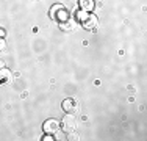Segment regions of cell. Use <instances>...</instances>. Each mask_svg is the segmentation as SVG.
<instances>
[{"label":"cell","instance_id":"cell-1","mask_svg":"<svg viewBox=\"0 0 147 141\" xmlns=\"http://www.w3.org/2000/svg\"><path fill=\"white\" fill-rule=\"evenodd\" d=\"M59 125L63 127V130H64L66 133L74 132L75 127H77V118L72 115V113H67V115L63 118V121H61V124H59Z\"/></svg>","mask_w":147,"mask_h":141},{"label":"cell","instance_id":"cell-2","mask_svg":"<svg viewBox=\"0 0 147 141\" xmlns=\"http://www.w3.org/2000/svg\"><path fill=\"white\" fill-rule=\"evenodd\" d=\"M59 122L57 121V119H47V121L44 122V125H42V129H44V132L45 133H50V135H53L57 130H59Z\"/></svg>","mask_w":147,"mask_h":141},{"label":"cell","instance_id":"cell-3","mask_svg":"<svg viewBox=\"0 0 147 141\" xmlns=\"http://www.w3.org/2000/svg\"><path fill=\"white\" fill-rule=\"evenodd\" d=\"M63 111H66V113H74L77 110V100L75 99H72V97H67L66 100H63Z\"/></svg>","mask_w":147,"mask_h":141},{"label":"cell","instance_id":"cell-4","mask_svg":"<svg viewBox=\"0 0 147 141\" xmlns=\"http://www.w3.org/2000/svg\"><path fill=\"white\" fill-rule=\"evenodd\" d=\"M97 22H99V20H97V16L89 14V17L85 20V22H83V27H85L86 30H94V28L97 27Z\"/></svg>","mask_w":147,"mask_h":141},{"label":"cell","instance_id":"cell-5","mask_svg":"<svg viewBox=\"0 0 147 141\" xmlns=\"http://www.w3.org/2000/svg\"><path fill=\"white\" fill-rule=\"evenodd\" d=\"M78 5H80V9L91 13L96 6V3H94V0H78Z\"/></svg>","mask_w":147,"mask_h":141},{"label":"cell","instance_id":"cell-6","mask_svg":"<svg viewBox=\"0 0 147 141\" xmlns=\"http://www.w3.org/2000/svg\"><path fill=\"white\" fill-rule=\"evenodd\" d=\"M55 19H58L59 22H64V20L69 19V13L66 8H59L57 13H55Z\"/></svg>","mask_w":147,"mask_h":141},{"label":"cell","instance_id":"cell-7","mask_svg":"<svg viewBox=\"0 0 147 141\" xmlns=\"http://www.w3.org/2000/svg\"><path fill=\"white\" fill-rule=\"evenodd\" d=\"M59 28L64 30V31H71V30H74V22L71 19L64 20V22H59Z\"/></svg>","mask_w":147,"mask_h":141},{"label":"cell","instance_id":"cell-8","mask_svg":"<svg viewBox=\"0 0 147 141\" xmlns=\"http://www.w3.org/2000/svg\"><path fill=\"white\" fill-rule=\"evenodd\" d=\"M9 79H11V70L6 69V68L0 69V82H6Z\"/></svg>","mask_w":147,"mask_h":141},{"label":"cell","instance_id":"cell-9","mask_svg":"<svg viewBox=\"0 0 147 141\" xmlns=\"http://www.w3.org/2000/svg\"><path fill=\"white\" fill-rule=\"evenodd\" d=\"M75 17L80 20V22H85V20L89 17V13H88V11H83V9H80V11L75 13Z\"/></svg>","mask_w":147,"mask_h":141},{"label":"cell","instance_id":"cell-10","mask_svg":"<svg viewBox=\"0 0 147 141\" xmlns=\"http://www.w3.org/2000/svg\"><path fill=\"white\" fill-rule=\"evenodd\" d=\"M53 135H55V140H58V141L66 140V132H64V130H63V132H59V130H57V132H55Z\"/></svg>","mask_w":147,"mask_h":141},{"label":"cell","instance_id":"cell-11","mask_svg":"<svg viewBox=\"0 0 147 141\" xmlns=\"http://www.w3.org/2000/svg\"><path fill=\"white\" fill-rule=\"evenodd\" d=\"M59 8H63V6H61V5H53V6H52V9H50V16H52V17H55V13H57Z\"/></svg>","mask_w":147,"mask_h":141},{"label":"cell","instance_id":"cell-12","mask_svg":"<svg viewBox=\"0 0 147 141\" xmlns=\"http://www.w3.org/2000/svg\"><path fill=\"white\" fill-rule=\"evenodd\" d=\"M5 49H6V41L5 38H0V52H5Z\"/></svg>","mask_w":147,"mask_h":141},{"label":"cell","instance_id":"cell-13","mask_svg":"<svg viewBox=\"0 0 147 141\" xmlns=\"http://www.w3.org/2000/svg\"><path fill=\"white\" fill-rule=\"evenodd\" d=\"M66 140H71V141H74V140H78V135H77V133H72V132H69V135L66 136Z\"/></svg>","mask_w":147,"mask_h":141},{"label":"cell","instance_id":"cell-14","mask_svg":"<svg viewBox=\"0 0 147 141\" xmlns=\"http://www.w3.org/2000/svg\"><path fill=\"white\" fill-rule=\"evenodd\" d=\"M0 38H5V30H2V28H0Z\"/></svg>","mask_w":147,"mask_h":141},{"label":"cell","instance_id":"cell-15","mask_svg":"<svg viewBox=\"0 0 147 141\" xmlns=\"http://www.w3.org/2000/svg\"><path fill=\"white\" fill-rule=\"evenodd\" d=\"M5 68V61H2V60H0V69H3Z\"/></svg>","mask_w":147,"mask_h":141}]
</instances>
